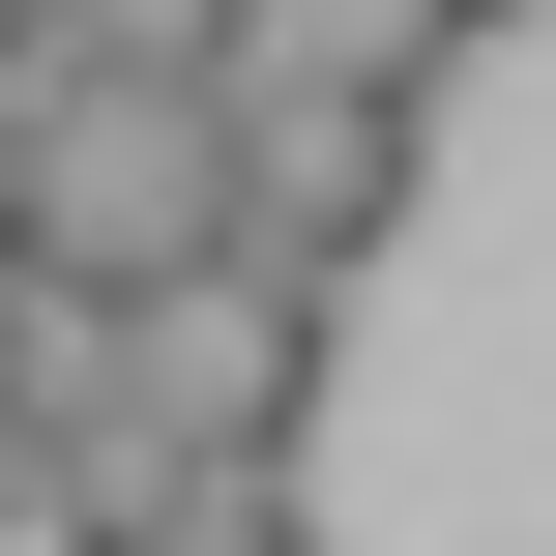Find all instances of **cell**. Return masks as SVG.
I'll list each match as a JSON object with an SVG mask.
<instances>
[{"mask_svg": "<svg viewBox=\"0 0 556 556\" xmlns=\"http://www.w3.org/2000/svg\"><path fill=\"white\" fill-rule=\"evenodd\" d=\"M323 352H352L323 264H264V235H235V264H147V293H117V410L29 440V469H59L88 528H147L176 469H293V440H323Z\"/></svg>", "mask_w": 556, "mask_h": 556, "instance_id": "obj_1", "label": "cell"}, {"mask_svg": "<svg viewBox=\"0 0 556 556\" xmlns=\"http://www.w3.org/2000/svg\"><path fill=\"white\" fill-rule=\"evenodd\" d=\"M29 264L59 293L235 264V88L205 59H29Z\"/></svg>", "mask_w": 556, "mask_h": 556, "instance_id": "obj_2", "label": "cell"}, {"mask_svg": "<svg viewBox=\"0 0 556 556\" xmlns=\"http://www.w3.org/2000/svg\"><path fill=\"white\" fill-rule=\"evenodd\" d=\"M235 88V235L264 264H410V205H440V88H323V59H205Z\"/></svg>", "mask_w": 556, "mask_h": 556, "instance_id": "obj_3", "label": "cell"}, {"mask_svg": "<svg viewBox=\"0 0 556 556\" xmlns=\"http://www.w3.org/2000/svg\"><path fill=\"white\" fill-rule=\"evenodd\" d=\"M117 556H323V528H293V469H176V498H147Z\"/></svg>", "mask_w": 556, "mask_h": 556, "instance_id": "obj_4", "label": "cell"}, {"mask_svg": "<svg viewBox=\"0 0 556 556\" xmlns=\"http://www.w3.org/2000/svg\"><path fill=\"white\" fill-rule=\"evenodd\" d=\"M440 29H528V0H440Z\"/></svg>", "mask_w": 556, "mask_h": 556, "instance_id": "obj_5", "label": "cell"}]
</instances>
